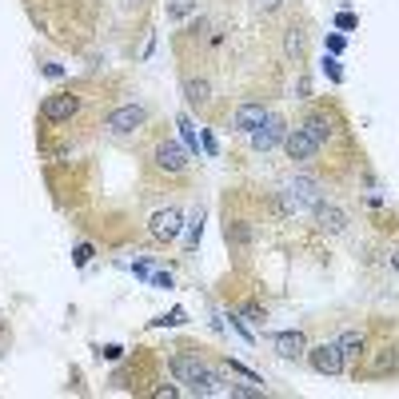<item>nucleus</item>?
Returning <instances> with one entry per match:
<instances>
[{
    "mask_svg": "<svg viewBox=\"0 0 399 399\" xmlns=\"http://www.w3.org/2000/svg\"><path fill=\"white\" fill-rule=\"evenodd\" d=\"M172 375L180 379V384H188L192 391H200V395H216V391H224V379H220L204 360H192V355H176Z\"/></svg>",
    "mask_w": 399,
    "mask_h": 399,
    "instance_id": "f257e3e1",
    "label": "nucleus"
},
{
    "mask_svg": "<svg viewBox=\"0 0 399 399\" xmlns=\"http://www.w3.org/2000/svg\"><path fill=\"white\" fill-rule=\"evenodd\" d=\"M315 200H324L320 188H315V180H292V184L280 192V204H284L287 216H299L303 208H315Z\"/></svg>",
    "mask_w": 399,
    "mask_h": 399,
    "instance_id": "f03ea898",
    "label": "nucleus"
},
{
    "mask_svg": "<svg viewBox=\"0 0 399 399\" xmlns=\"http://www.w3.org/2000/svg\"><path fill=\"white\" fill-rule=\"evenodd\" d=\"M144 120H148V108H144V104H124V108H116V112L104 120V128H108L112 136H132V132L144 128Z\"/></svg>",
    "mask_w": 399,
    "mask_h": 399,
    "instance_id": "7ed1b4c3",
    "label": "nucleus"
},
{
    "mask_svg": "<svg viewBox=\"0 0 399 399\" xmlns=\"http://www.w3.org/2000/svg\"><path fill=\"white\" fill-rule=\"evenodd\" d=\"M320 148H324V144H320V140H315L303 124H299V128H287V136H284V152L292 156V160H312V156H315Z\"/></svg>",
    "mask_w": 399,
    "mask_h": 399,
    "instance_id": "20e7f679",
    "label": "nucleus"
},
{
    "mask_svg": "<svg viewBox=\"0 0 399 399\" xmlns=\"http://www.w3.org/2000/svg\"><path fill=\"white\" fill-rule=\"evenodd\" d=\"M152 160H156V168H160V172L180 176L188 168V152L180 148L176 140H160V144H156V152H152Z\"/></svg>",
    "mask_w": 399,
    "mask_h": 399,
    "instance_id": "39448f33",
    "label": "nucleus"
},
{
    "mask_svg": "<svg viewBox=\"0 0 399 399\" xmlns=\"http://www.w3.org/2000/svg\"><path fill=\"white\" fill-rule=\"evenodd\" d=\"M308 360H312V367L320 375H339L344 372V351H339L336 339H332V344H315V348L308 351Z\"/></svg>",
    "mask_w": 399,
    "mask_h": 399,
    "instance_id": "423d86ee",
    "label": "nucleus"
},
{
    "mask_svg": "<svg viewBox=\"0 0 399 399\" xmlns=\"http://www.w3.org/2000/svg\"><path fill=\"white\" fill-rule=\"evenodd\" d=\"M76 112H80V96H72V92H56V96H48L44 104H40V116H44V120H52V124L72 120Z\"/></svg>",
    "mask_w": 399,
    "mask_h": 399,
    "instance_id": "0eeeda50",
    "label": "nucleus"
},
{
    "mask_svg": "<svg viewBox=\"0 0 399 399\" xmlns=\"http://www.w3.org/2000/svg\"><path fill=\"white\" fill-rule=\"evenodd\" d=\"M284 136H287V124L280 120V116H268V120L251 132V148L256 152H272L275 144H284Z\"/></svg>",
    "mask_w": 399,
    "mask_h": 399,
    "instance_id": "6e6552de",
    "label": "nucleus"
},
{
    "mask_svg": "<svg viewBox=\"0 0 399 399\" xmlns=\"http://www.w3.org/2000/svg\"><path fill=\"white\" fill-rule=\"evenodd\" d=\"M180 224H184V216H180V208H164V212H156L148 220L152 236L160 240V244H172L176 236H180Z\"/></svg>",
    "mask_w": 399,
    "mask_h": 399,
    "instance_id": "1a4fd4ad",
    "label": "nucleus"
},
{
    "mask_svg": "<svg viewBox=\"0 0 399 399\" xmlns=\"http://www.w3.org/2000/svg\"><path fill=\"white\" fill-rule=\"evenodd\" d=\"M315 224H320V232H327V236H339L344 228H348V212L344 208H336V204H327V200H315Z\"/></svg>",
    "mask_w": 399,
    "mask_h": 399,
    "instance_id": "9d476101",
    "label": "nucleus"
},
{
    "mask_svg": "<svg viewBox=\"0 0 399 399\" xmlns=\"http://www.w3.org/2000/svg\"><path fill=\"white\" fill-rule=\"evenodd\" d=\"M268 116H272V112H268L263 104H240L236 116H232V128H236V132H248V136H251V132H256V128L268 120Z\"/></svg>",
    "mask_w": 399,
    "mask_h": 399,
    "instance_id": "9b49d317",
    "label": "nucleus"
},
{
    "mask_svg": "<svg viewBox=\"0 0 399 399\" xmlns=\"http://www.w3.org/2000/svg\"><path fill=\"white\" fill-rule=\"evenodd\" d=\"M272 344H275V351H280L284 360H299V355H308V339H303V332H280Z\"/></svg>",
    "mask_w": 399,
    "mask_h": 399,
    "instance_id": "f8f14e48",
    "label": "nucleus"
},
{
    "mask_svg": "<svg viewBox=\"0 0 399 399\" xmlns=\"http://www.w3.org/2000/svg\"><path fill=\"white\" fill-rule=\"evenodd\" d=\"M336 344H339V351H344V363H348V360H360L363 348H367L363 332H355V327H348V332H344V336H339Z\"/></svg>",
    "mask_w": 399,
    "mask_h": 399,
    "instance_id": "ddd939ff",
    "label": "nucleus"
},
{
    "mask_svg": "<svg viewBox=\"0 0 399 399\" xmlns=\"http://www.w3.org/2000/svg\"><path fill=\"white\" fill-rule=\"evenodd\" d=\"M303 128H308V132L320 140V144H327V140H332V120H327L324 112H312L308 120H303Z\"/></svg>",
    "mask_w": 399,
    "mask_h": 399,
    "instance_id": "4468645a",
    "label": "nucleus"
},
{
    "mask_svg": "<svg viewBox=\"0 0 399 399\" xmlns=\"http://www.w3.org/2000/svg\"><path fill=\"white\" fill-rule=\"evenodd\" d=\"M208 92H212V84L208 80H184V96L192 108H200V104H208Z\"/></svg>",
    "mask_w": 399,
    "mask_h": 399,
    "instance_id": "2eb2a0df",
    "label": "nucleus"
},
{
    "mask_svg": "<svg viewBox=\"0 0 399 399\" xmlns=\"http://www.w3.org/2000/svg\"><path fill=\"white\" fill-rule=\"evenodd\" d=\"M284 52H287V60H303V32L299 28H287V37H284Z\"/></svg>",
    "mask_w": 399,
    "mask_h": 399,
    "instance_id": "dca6fc26",
    "label": "nucleus"
},
{
    "mask_svg": "<svg viewBox=\"0 0 399 399\" xmlns=\"http://www.w3.org/2000/svg\"><path fill=\"white\" fill-rule=\"evenodd\" d=\"M72 260H76V268H84V263L92 260V244H80V248L72 251Z\"/></svg>",
    "mask_w": 399,
    "mask_h": 399,
    "instance_id": "f3484780",
    "label": "nucleus"
},
{
    "mask_svg": "<svg viewBox=\"0 0 399 399\" xmlns=\"http://www.w3.org/2000/svg\"><path fill=\"white\" fill-rule=\"evenodd\" d=\"M244 320H248V324H263V308L260 303H248V308H244Z\"/></svg>",
    "mask_w": 399,
    "mask_h": 399,
    "instance_id": "a211bd4d",
    "label": "nucleus"
},
{
    "mask_svg": "<svg viewBox=\"0 0 399 399\" xmlns=\"http://www.w3.org/2000/svg\"><path fill=\"white\" fill-rule=\"evenodd\" d=\"M156 324H184V308H172L168 315H160Z\"/></svg>",
    "mask_w": 399,
    "mask_h": 399,
    "instance_id": "6ab92c4d",
    "label": "nucleus"
},
{
    "mask_svg": "<svg viewBox=\"0 0 399 399\" xmlns=\"http://www.w3.org/2000/svg\"><path fill=\"white\" fill-rule=\"evenodd\" d=\"M324 72L332 76V80H344V72H339V64L332 60V56H324Z\"/></svg>",
    "mask_w": 399,
    "mask_h": 399,
    "instance_id": "aec40b11",
    "label": "nucleus"
},
{
    "mask_svg": "<svg viewBox=\"0 0 399 399\" xmlns=\"http://www.w3.org/2000/svg\"><path fill=\"white\" fill-rule=\"evenodd\" d=\"M280 4H284V0H256V8H260V13H275Z\"/></svg>",
    "mask_w": 399,
    "mask_h": 399,
    "instance_id": "412c9836",
    "label": "nucleus"
},
{
    "mask_svg": "<svg viewBox=\"0 0 399 399\" xmlns=\"http://www.w3.org/2000/svg\"><path fill=\"white\" fill-rule=\"evenodd\" d=\"M336 25H339V28H355V16H351V13H339Z\"/></svg>",
    "mask_w": 399,
    "mask_h": 399,
    "instance_id": "4be33fe9",
    "label": "nucleus"
},
{
    "mask_svg": "<svg viewBox=\"0 0 399 399\" xmlns=\"http://www.w3.org/2000/svg\"><path fill=\"white\" fill-rule=\"evenodd\" d=\"M120 355H124V348H116V344H108V348H104V360H120Z\"/></svg>",
    "mask_w": 399,
    "mask_h": 399,
    "instance_id": "5701e85b",
    "label": "nucleus"
},
{
    "mask_svg": "<svg viewBox=\"0 0 399 399\" xmlns=\"http://www.w3.org/2000/svg\"><path fill=\"white\" fill-rule=\"evenodd\" d=\"M327 52H344V37H327Z\"/></svg>",
    "mask_w": 399,
    "mask_h": 399,
    "instance_id": "b1692460",
    "label": "nucleus"
},
{
    "mask_svg": "<svg viewBox=\"0 0 399 399\" xmlns=\"http://www.w3.org/2000/svg\"><path fill=\"white\" fill-rule=\"evenodd\" d=\"M180 128H184V140L192 144V148H196V136H192V124H188V120H180Z\"/></svg>",
    "mask_w": 399,
    "mask_h": 399,
    "instance_id": "393cba45",
    "label": "nucleus"
},
{
    "mask_svg": "<svg viewBox=\"0 0 399 399\" xmlns=\"http://www.w3.org/2000/svg\"><path fill=\"white\" fill-rule=\"evenodd\" d=\"M391 268H395V272H399V251H391Z\"/></svg>",
    "mask_w": 399,
    "mask_h": 399,
    "instance_id": "a878e982",
    "label": "nucleus"
}]
</instances>
